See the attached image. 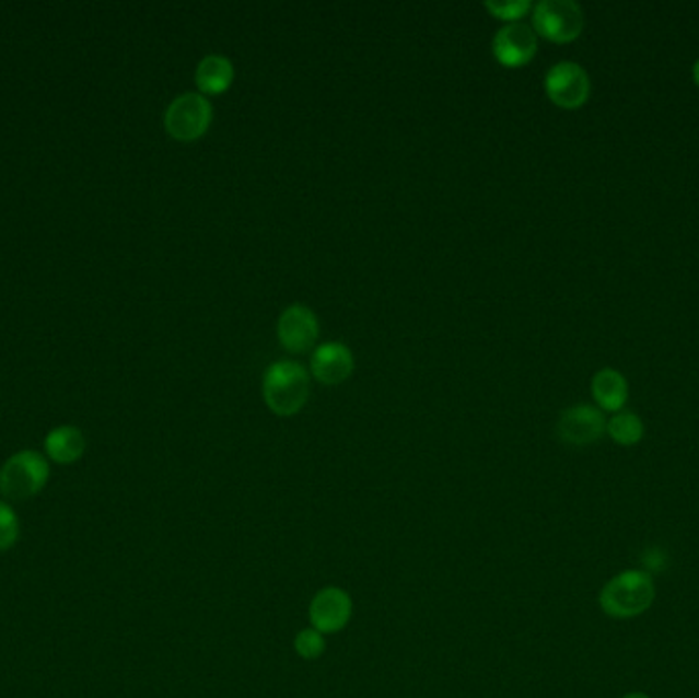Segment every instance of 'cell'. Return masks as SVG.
Listing matches in <instances>:
<instances>
[{"mask_svg": "<svg viewBox=\"0 0 699 698\" xmlns=\"http://www.w3.org/2000/svg\"><path fill=\"white\" fill-rule=\"evenodd\" d=\"M609 439L620 446H634L644 437V422L634 412H616L607 420Z\"/></svg>", "mask_w": 699, "mask_h": 698, "instance_id": "cell-15", "label": "cell"}, {"mask_svg": "<svg viewBox=\"0 0 699 698\" xmlns=\"http://www.w3.org/2000/svg\"><path fill=\"white\" fill-rule=\"evenodd\" d=\"M487 11L496 19L501 21H510V23H520V19L528 13L532 9L529 0H508V2H485Z\"/></svg>", "mask_w": 699, "mask_h": 698, "instance_id": "cell-18", "label": "cell"}, {"mask_svg": "<svg viewBox=\"0 0 699 698\" xmlns=\"http://www.w3.org/2000/svg\"><path fill=\"white\" fill-rule=\"evenodd\" d=\"M296 655H301L303 660H317L324 655L326 651V637L315 631L313 627L299 631L295 637Z\"/></svg>", "mask_w": 699, "mask_h": 698, "instance_id": "cell-17", "label": "cell"}, {"mask_svg": "<svg viewBox=\"0 0 699 698\" xmlns=\"http://www.w3.org/2000/svg\"><path fill=\"white\" fill-rule=\"evenodd\" d=\"M266 406L277 416H295L310 399V373L295 361H277L263 380Z\"/></svg>", "mask_w": 699, "mask_h": 698, "instance_id": "cell-2", "label": "cell"}, {"mask_svg": "<svg viewBox=\"0 0 699 698\" xmlns=\"http://www.w3.org/2000/svg\"><path fill=\"white\" fill-rule=\"evenodd\" d=\"M694 80H696V84L699 86V60L694 63Z\"/></svg>", "mask_w": 699, "mask_h": 698, "instance_id": "cell-20", "label": "cell"}, {"mask_svg": "<svg viewBox=\"0 0 699 698\" xmlns=\"http://www.w3.org/2000/svg\"><path fill=\"white\" fill-rule=\"evenodd\" d=\"M621 698H651L649 697V695H646V693H626V695H624V697Z\"/></svg>", "mask_w": 699, "mask_h": 698, "instance_id": "cell-19", "label": "cell"}, {"mask_svg": "<svg viewBox=\"0 0 699 698\" xmlns=\"http://www.w3.org/2000/svg\"><path fill=\"white\" fill-rule=\"evenodd\" d=\"M213 121V107L209 98L199 93L176 96L164 115V127L178 142H195L207 133Z\"/></svg>", "mask_w": 699, "mask_h": 698, "instance_id": "cell-5", "label": "cell"}, {"mask_svg": "<svg viewBox=\"0 0 699 698\" xmlns=\"http://www.w3.org/2000/svg\"><path fill=\"white\" fill-rule=\"evenodd\" d=\"M21 537V521L15 508L7 500H0V554H7L15 547Z\"/></svg>", "mask_w": 699, "mask_h": 698, "instance_id": "cell-16", "label": "cell"}, {"mask_svg": "<svg viewBox=\"0 0 699 698\" xmlns=\"http://www.w3.org/2000/svg\"><path fill=\"white\" fill-rule=\"evenodd\" d=\"M585 27V16L573 0H540L532 11V30L555 44L575 42Z\"/></svg>", "mask_w": 699, "mask_h": 698, "instance_id": "cell-4", "label": "cell"}, {"mask_svg": "<svg viewBox=\"0 0 699 698\" xmlns=\"http://www.w3.org/2000/svg\"><path fill=\"white\" fill-rule=\"evenodd\" d=\"M538 35L526 23H508L493 37V56L505 68H522L534 60Z\"/></svg>", "mask_w": 699, "mask_h": 698, "instance_id": "cell-9", "label": "cell"}, {"mask_svg": "<svg viewBox=\"0 0 699 698\" xmlns=\"http://www.w3.org/2000/svg\"><path fill=\"white\" fill-rule=\"evenodd\" d=\"M44 449H46L47 459L58 465H72L84 455L86 439L82 430L66 424L47 432Z\"/></svg>", "mask_w": 699, "mask_h": 698, "instance_id": "cell-12", "label": "cell"}, {"mask_svg": "<svg viewBox=\"0 0 699 698\" xmlns=\"http://www.w3.org/2000/svg\"><path fill=\"white\" fill-rule=\"evenodd\" d=\"M606 416L590 404H576L560 414L557 434L560 441L573 446L597 443L606 434Z\"/></svg>", "mask_w": 699, "mask_h": 698, "instance_id": "cell-8", "label": "cell"}, {"mask_svg": "<svg viewBox=\"0 0 699 698\" xmlns=\"http://www.w3.org/2000/svg\"><path fill=\"white\" fill-rule=\"evenodd\" d=\"M656 598L653 573L646 570H624L607 580L599 592V608L609 619H637L644 615Z\"/></svg>", "mask_w": 699, "mask_h": 698, "instance_id": "cell-1", "label": "cell"}, {"mask_svg": "<svg viewBox=\"0 0 699 698\" xmlns=\"http://www.w3.org/2000/svg\"><path fill=\"white\" fill-rule=\"evenodd\" d=\"M548 98L562 109H579L591 95L590 74L576 62L555 63L544 79Z\"/></svg>", "mask_w": 699, "mask_h": 698, "instance_id": "cell-6", "label": "cell"}, {"mask_svg": "<svg viewBox=\"0 0 699 698\" xmlns=\"http://www.w3.org/2000/svg\"><path fill=\"white\" fill-rule=\"evenodd\" d=\"M277 334H279L282 349L299 354L315 345L319 336V319L313 314L311 307L303 303H295L280 314Z\"/></svg>", "mask_w": 699, "mask_h": 698, "instance_id": "cell-10", "label": "cell"}, {"mask_svg": "<svg viewBox=\"0 0 699 698\" xmlns=\"http://www.w3.org/2000/svg\"><path fill=\"white\" fill-rule=\"evenodd\" d=\"M354 371V354L343 342H326L311 357L313 377L326 385H338Z\"/></svg>", "mask_w": 699, "mask_h": 698, "instance_id": "cell-11", "label": "cell"}, {"mask_svg": "<svg viewBox=\"0 0 699 698\" xmlns=\"http://www.w3.org/2000/svg\"><path fill=\"white\" fill-rule=\"evenodd\" d=\"M49 481V461L37 451H19L0 467V496L7 502H25L44 492Z\"/></svg>", "mask_w": 699, "mask_h": 698, "instance_id": "cell-3", "label": "cell"}, {"mask_svg": "<svg viewBox=\"0 0 699 698\" xmlns=\"http://www.w3.org/2000/svg\"><path fill=\"white\" fill-rule=\"evenodd\" d=\"M233 74L235 70L230 58L211 54L197 66L195 82L202 95H221L232 86Z\"/></svg>", "mask_w": 699, "mask_h": 698, "instance_id": "cell-14", "label": "cell"}, {"mask_svg": "<svg viewBox=\"0 0 699 698\" xmlns=\"http://www.w3.org/2000/svg\"><path fill=\"white\" fill-rule=\"evenodd\" d=\"M591 394L599 410L621 412L628 402V381L616 369H602L591 380Z\"/></svg>", "mask_w": 699, "mask_h": 698, "instance_id": "cell-13", "label": "cell"}, {"mask_svg": "<svg viewBox=\"0 0 699 698\" xmlns=\"http://www.w3.org/2000/svg\"><path fill=\"white\" fill-rule=\"evenodd\" d=\"M354 604L350 594L338 586L322 588L310 603L311 627L322 635L340 633L352 619Z\"/></svg>", "mask_w": 699, "mask_h": 698, "instance_id": "cell-7", "label": "cell"}]
</instances>
